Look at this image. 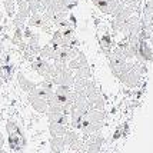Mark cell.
Masks as SVG:
<instances>
[{
	"mask_svg": "<svg viewBox=\"0 0 153 153\" xmlns=\"http://www.w3.org/2000/svg\"><path fill=\"white\" fill-rule=\"evenodd\" d=\"M1 19H3V14H1V10H0V22H1Z\"/></svg>",
	"mask_w": 153,
	"mask_h": 153,
	"instance_id": "25",
	"label": "cell"
},
{
	"mask_svg": "<svg viewBox=\"0 0 153 153\" xmlns=\"http://www.w3.org/2000/svg\"><path fill=\"white\" fill-rule=\"evenodd\" d=\"M6 130L9 133V145L14 152L20 150L26 145V139L23 136V132L20 130V127L17 126V123H14L13 120H9L6 123Z\"/></svg>",
	"mask_w": 153,
	"mask_h": 153,
	"instance_id": "1",
	"label": "cell"
},
{
	"mask_svg": "<svg viewBox=\"0 0 153 153\" xmlns=\"http://www.w3.org/2000/svg\"><path fill=\"white\" fill-rule=\"evenodd\" d=\"M1 83H3V80H1V79H0V87H1Z\"/></svg>",
	"mask_w": 153,
	"mask_h": 153,
	"instance_id": "28",
	"label": "cell"
},
{
	"mask_svg": "<svg viewBox=\"0 0 153 153\" xmlns=\"http://www.w3.org/2000/svg\"><path fill=\"white\" fill-rule=\"evenodd\" d=\"M63 139H65V143H66V146L72 147L74 143H77V142H79L80 137H79V133H77V132H76L74 129H67V132L65 133Z\"/></svg>",
	"mask_w": 153,
	"mask_h": 153,
	"instance_id": "16",
	"label": "cell"
},
{
	"mask_svg": "<svg viewBox=\"0 0 153 153\" xmlns=\"http://www.w3.org/2000/svg\"><path fill=\"white\" fill-rule=\"evenodd\" d=\"M67 127L65 125H59V123H49V132L52 137H63L65 133L67 132Z\"/></svg>",
	"mask_w": 153,
	"mask_h": 153,
	"instance_id": "11",
	"label": "cell"
},
{
	"mask_svg": "<svg viewBox=\"0 0 153 153\" xmlns=\"http://www.w3.org/2000/svg\"><path fill=\"white\" fill-rule=\"evenodd\" d=\"M0 6H1V1H0Z\"/></svg>",
	"mask_w": 153,
	"mask_h": 153,
	"instance_id": "29",
	"label": "cell"
},
{
	"mask_svg": "<svg viewBox=\"0 0 153 153\" xmlns=\"http://www.w3.org/2000/svg\"><path fill=\"white\" fill-rule=\"evenodd\" d=\"M73 77H74V80L76 79H90V77H92V72H90L89 65H87V66L80 67V69H77V70H74Z\"/></svg>",
	"mask_w": 153,
	"mask_h": 153,
	"instance_id": "17",
	"label": "cell"
},
{
	"mask_svg": "<svg viewBox=\"0 0 153 153\" xmlns=\"http://www.w3.org/2000/svg\"><path fill=\"white\" fill-rule=\"evenodd\" d=\"M30 93H33V94H36V96H39V97H42L43 100H46L47 105H49V102L52 100V97H53V94H54V90H50V89H45V87L37 86L36 89H33Z\"/></svg>",
	"mask_w": 153,
	"mask_h": 153,
	"instance_id": "13",
	"label": "cell"
},
{
	"mask_svg": "<svg viewBox=\"0 0 153 153\" xmlns=\"http://www.w3.org/2000/svg\"><path fill=\"white\" fill-rule=\"evenodd\" d=\"M66 149V143L63 137H52L50 139V150L52 153H63Z\"/></svg>",
	"mask_w": 153,
	"mask_h": 153,
	"instance_id": "12",
	"label": "cell"
},
{
	"mask_svg": "<svg viewBox=\"0 0 153 153\" xmlns=\"http://www.w3.org/2000/svg\"><path fill=\"white\" fill-rule=\"evenodd\" d=\"M27 99H29V102H30L32 107H33L37 113H46V112H47V107H49V105H47L46 100H43L42 97H39V96H36V94H33V93H29Z\"/></svg>",
	"mask_w": 153,
	"mask_h": 153,
	"instance_id": "7",
	"label": "cell"
},
{
	"mask_svg": "<svg viewBox=\"0 0 153 153\" xmlns=\"http://www.w3.org/2000/svg\"><path fill=\"white\" fill-rule=\"evenodd\" d=\"M83 66H87V59L82 52H79V54H77L74 59L67 62V67H69L70 70H73V72L77 70V69H80V67H83Z\"/></svg>",
	"mask_w": 153,
	"mask_h": 153,
	"instance_id": "10",
	"label": "cell"
},
{
	"mask_svg": "<svg viewBox=\"0 0 153 153\" xmlns=\"http://www.w3.org/2000/svg\"><path fill=\"white\" fill-rule=\"evenodd\" d=\"M32 67H33L34 72L37 74H40L45 80H52V76H53V73H54L53 63H50V62H47L46 59H43V57L39 56V57L32 63Z\"/></svg>",
	"mask_w": 153,
	"mask_h": 153,
	"instance_id": "2",
	"label": "cell"
},
{
	"mask_svg": "<svg viewBox=\"0 0 153 153\" xmlns=\"http://www.w3.org/2000/svg\"><path fill=\"white\" fill-rule=\"evenodd\" d=\"M85 117H86L89 122H93V123H103V120H105V113H103V110L90 109Z\"/></svg>",
	"mask_w": 153,
	"mask_h": 153,
	"instance_id": "15",
	"label": "cell"
},
{
	"mask_svg": "<svg viewBox=\"0 0 153 153\" xmlns=\"http://www.w3.org/2000/svg\"><path fill=\"white\" fill-rule=\"evenodd\" d=\"M120 3H123V4H126V6L133 7V9H137L140 4V0H120Z\"/></svg>",
	"mask_w": 153,
	"mask_h": 153,
	"instance_id": "21",
	"label": "cell"
},
{
	"mask_svg": "<svg viewBox=\"0 0 153 153\" xmlns=\"http://www.w3.org/2000/svg\"><path fill=\"white\" fill-rule=\"evenodd\" d=\"M46 116L49 123H59V125H65V126H69V123H70L69 114L56 113V112H46Z\"/></svg>",
	"mask_w": 153,
	"mask_h": 153,
	"instance_id": "8",
	"label": "cell"
},
{
	"mask_svg": "<svg viewBox=\"0 0 153 153\" xmlns=\"http://www.w3.org/2000/svg\"><path fill=\"white\" fill-rule=\"evenodd\" d=\"M67 153H83V152H73V150H72V152H67Z\"/></svg>",
	"mask_w": 153,
	"mask_h": 153,
	"instance_id": "27",
	"label": "cell"
},
{
	"mask_svg": "<svg viewBox=\"0 0 153 153\" xmlns=\"http://www.w3.org/2000/svg\"><path fill=\"white\" fill-rule=\"evenodd\" d=\"M119 80L123 85H126L127 87H136L140 83V80H142V74L137 73L134 69H132V70L126 72L125 74H122Z\"/></svg>",
	"mask_w": 153,
	"mask_h": 153,
	"instance_id": "3",
	"label": "cell"
},
{
	"mask_svg": "<svg viewBox=\"0 0 153 153\" xmlns=\"http://www.w3.org/2000/svg\"><path fill=\"white\" fill-rule=\"evenodd\" d=\"M3 146H4V136L0 133V150L3 149Z\"/></svg>",
	"mask_w": 153,
	"mask_h": 153,
	"instance_id": "24",
	"label": "cell"
},
{
	"mask_svg": "<svg viewBox=\"0 0 153 153\" xmlns=\"http://www.w3.org/2000/svg\"><path fill=\"white\" fill-rule=\"evenodd\" d=\"M150 25H152V29H153V16H152V20H150Z\"/></svg>",
	"mask_w": 153,
	"mask_h": 153,
	"instance_id": "26",
	"label": "cell"
},
{
	"mask_svg": "<svg viewBox=\"0 0 153 153\" xmlns=\"http://www.w3.org/2000/svg\"><path fill=\"white\" fill-rule=\"evenodd\" d=\"M94 6L99 9L102 13L105 14H112L116 6L120 3V0H92Z\"/></svg>",
	"mask_w": 153,
	"mask_h": 153,
	"instance_id": "4",
	"label": "cell"
},
{
	"mask_svg": "<svg viewBox=\"0 0 153 153\" xmlns=\"http://www.w3.org/2000/svg\"><path fill=\"white\" fill-rule=\"evenodd\" d=\"M89 103V110L90 109H96V110H105V99L102 97V94H96L93 97L87 99Z\"/></svg>",
	"mask_w": 153,
	"mask_h": 153,
	"instance_id": "14",
	"label": "cell"
},
{
	"mask_svg": "<svg viewBox=\"0 0 153 153\" xmlns=\"http://www.w3.org/2000/svg\"><path fill=\"white\" fill-rule=\"evenodd\" d=\"M27 23L30 27H42L43 26V16L40 13H32L27 19Z\"/></svg>",
	"mask_w": 153,
	"mask_h": 153,
	"instance_id": "18",
	"label": "cell"
},
{
	"mask_svg": "<svg viewBox=\"0 0 153 153\" xmlns=\"http://www.w3.org/2000/svg\"><path fill=\"white\" fill-rule=\"evenodd\" d=\"M40 57H43V59H52L53 60L54 57V47L52 46V45H47V46H45L43 49H40Z\"/></svg>",
	"mask_w": 153,
	"mask_h": 153,
	"instance_id": "19",
	"label": "cell"
},
{
	"mask_svg": "<svg viewBox=\"0 0 153 153\" xmlns=\"http://www.w3.org/2000/svg\"><path fill=\"white\" fill-rule=\"evenodd\" d=\"M3 7L6 10V14L13 17L14 12H16V1L14 0H3Z\"/></svg>",
	"mask_w": 153,
	"mask_h": 153,
	"instance_id": "20",
	"label": "cell"
},
{
	"mask_svg": "<svg viewBox=\"0 0 153 153\" xmlns=\"http://www.w3.org/2000/svg\"><path fill=\"white\" fill-rule=\"evenodd\" d=\"M17 82H19V86L22 87V90H25V92H27V93H30L33 89L37 87V83H34V82H32V80H29L25 74L22 73V72L17 73Z\"/></svg>",
	"mask_w": 153,
	"mask_h": 153,
	"instance_id": "9",
	"label": "cell"
},
{
	"mask_svg": "<svg viewBox=\"0 0 153 153\" xmlns=\"http://www.w3.org/2000/svg\"><path fill=\"white\" fill-rule=\"evenodd\" d=\"M32 36H33V32H32L29 27H25V30H23V37L29 40L30 37H32Z\"/></svg>",
	"mask_w": 153,
	"mask_h": 153,
	"instance_id": "23",
	"label": "cell"
},
{
	"mask_svg": "<svg viewBox=\"0 0 153 153\" xmlns=\"http://www.w3.org/2000/svg\"><path fill=\"white\" fill-rule=\"evenodd\" d=\"M134 10H136V9H133V7L126 6V4H123V3H119V4L116 6V9L113 10L112 16H113V19H116V20H125V19H127V17H130V16H133Z\"/></svg>",
	"mask_w": 153,
	"mask_h": 153,
	"instance_id": "6",
	"label": "cell"
},
{
	"mask_svg": "<svg viewBox=\"0 0 153 153\" xmlns=\"http://www.w3.org/2000/svg\"><path fill=\"white\" fill-rule=\"evenodd\" d=\"M102 46L105 47V49H110L112 47V39H110V36H103L102 37Z\"/></svg>",
	"mask_w": 153,
	"mask_h": 153,
	"instance_id": "22",
	"label": "cell"
},
{
	"mask_svg": "<svg viewBox=\"0 0 153 153\" xmlns=\"http://www.w3.org/2000/svg\"><path fill=\"white\" fill-rule=\"evenodd\" d=\"M136 57L140 62H153V50H152V47L147 45L146 40H140Z\"/></svg>",
	"mask_w": 153,
	"mask_h": 153,
	"instance_id": "5",
	"label": "cell"
}]
</instances>
